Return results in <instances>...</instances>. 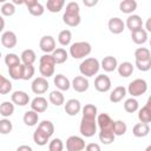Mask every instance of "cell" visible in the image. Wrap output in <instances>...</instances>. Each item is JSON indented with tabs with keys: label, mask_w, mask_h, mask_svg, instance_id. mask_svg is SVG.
Segmentation results:
<instances>
[{
	"label": "cell",
	"mask_w": 151,
	"mask_h": 151,
	"mask_svg": "<svg viewBox=\"0 0 151 151\" xmlns=\"http://www.w3.org/2000/svg\"><path fill=\"white\" fill-rule=\"evenodd\" d=\"M100 61L97 58L93 57H88L85 58L80 65H79V72L81 76L90 78V77H94L96 74H98L99 70H100Z\"/></svg>",
	"instance_id": "1"
},
{
	"label": "cell",
	"mask_w": 151,
	"mask_h": 151,
	"mask_svg": "<svg viewBox=\"0 0 151 151\" xmlns=\"http://www.w3.org/2000/svg\"><path fill=\"white\" fill-rule=\"evenodd\" d=\"M92 52V46L87 41H77L71 44L68 54L73 59H85V57L90 55Z\"/></svg>",
	"instance_id": "2"
},
{
	"label": "cell",
	"mask_w": 151,
	"mask_h": 151,
	"mask_svg": "<svg viewBox=\"0 0 151 151\" xmlns=\"http://www.w3.org/2000/svg\"><path fill=\"white\" fill-rule=\"evenodd\" d=\"M55 65L57 64H55L52 54H44V55H41L40 59H39V72H40L41 77L47 79V78L54 76Z\"/></svg>",
	"instance_id": "3"
},
{
	"label": "cell",
	"mask_w": 151,
	"mask_h": 151,
	"mask_svg": "<svg viewBox=\"0 0 151 151\" xmlns=\"http://www.w3.org/2000/svg\"><path fill=\"white\" fill-rule=\"evenodd\" d=\"M97 119H87V118H83L80 120V125H79V132L83 137L85 138H91L97 133Z\"/></svg>",
	"instance_id": "4"
},
{
	"label": "cell",
	"mask_w": 151,
	"mask_h": 151,
	"mask_svg": "<svg viewBox=\"0 0 151 151\" xmlns=\"http://www.w3.org/2000/svg\"><path fill=\"white\" fill-rule=\"evenodd\" d=\"M146 91H147V83L145 79L142 78H137L132 80L127 86V93L133 98L144 94Z\"/></svg>",
	"instance_id": "5"
},
{
	"label": "cell",
	"mask_w": 151,
	"mask_h": 151,
	"mask_svg": "<svg viewBox=\"0 0 151 151\" xmlns=\"http://www.w3.org/2000/svg\"><path fill=\"white\" fill-rule=\"evenodd\" d=\"M111 86H112V83H111V79H110L109 76H106V74L96 76V78H94V88L98 92H101V93L109 92L111 90Z\"/></svg>",
	"instance_id": "6"
},
{
	"label": "cell",
	"mask_w": 151,
	"mask_h": 151,
	"mask_svg": "<svg viewBox=\"0 0 151 151\" xmlns=\"http://www.w3.org/2000/svg\"><path fill=\"white\" fill-rule=\"evenodd\" d=\"M86 147L85 140L79 136H70L66 139V150L67 151H83Z\"/></svg>",
	"instance_id": "7"
},
{
	"label": "cell",
	"mask_w": 151,
	"mask_h": 151,
	"mask_svg": "<svg viewBox=\"0 0 151 151\" xmlns=\"http://www.w3.org/2000/svg\"><path fill=\"white\" fill-rule=\"evenodd\" d=\"M55 39L52 35H44L39 41V47L45 54H52L55 51Z\"/></svg>",
	"instance_id": "8"
},
{
	"label": "cell",
	"mask_w": 151,
	"mask_h": 151,
	"mask_svg": "<svg viewBox=\"0 0 151 151\" xmlns=\"http://www.w3.org/2000/svg\"><path fill=\"white\" fill-rule=\"evenodd\" d=\"M48 87H50L48 80L41 76L34 78V80L32 81V85H31V90L35 94H44L45 92H47Z\"/></svg>",
	"instance_id": "9"
},
{
	"label": "cell",
	"mask_w": 151,
	"mask_h": 151,
	"mask_svg": "<svg viewBox=\"0 0 151 151\" xmlns=\"http://www.w3.org/2000/svg\"><path fill=\"white\" fill-rule=\"evenodd\" d=\"M97 124L100 131H111L113 132L114 120L107 113H99L97 116Z\"/></svg>",
	"instance_id": "10"
},
{
	"label": "cell",
	"mask_w": 151,
	"mask_h": 151,
	"mask_svg": "<svg viewBox=\"0 0 151 151\" xmlns=\"http://www.w3.org/2000/svg\"><path fill=\"white\" fill-rule=\"evenodd\" d=\"M24 5L33 17H41L45 12V6L37 0H24Z\"/></svg>",
	"instance_id": "11"
},
{
	"label": "cell",
	"mask_w": 151,
	"mask_h": 151,
	"mask_svg": "<svg viewBox=\"0 0 151 151\" xmlns=\"http://www.w3.org/2000/svg\"><path fill=\"white\" fill-rule=\"evenodd\" d=\"M71 85H72V88L78 92V93H83V92H86L90 87V83H88V79L84 76H77L72 79L71 81Z\"/></svg>",
	"instance_id": "12"
},
{
	"label": "cell",
	"mask_w": 151,
	"mask_h": 151,
	"mask_svg": "<svg viewBox=\"0 0 151 151\" xmlns=\"http://www.w3.org/2000/svg\"><path fill=\"white\" fill-rule=\"evenodd\" d=\"M64 110H65V112H66L67 116L74 117V116H77V114L83 110V107H81V104H80V101H79L78 99L72 98V99H68V100L65 103Z\"/></svg>",
	"instance_id": "13"
},
{
	"label": "cell",
	"mask_w": 151,
	"mask_h": 151,
	"mask_svg": "<svg viewBox=\"0 0 151 151\" xmlns=\"http://www.w3.org/2000/svg\"><path fill=\"white\" fill-rule=\"evenodd\" d=\"M125 27H126L125 26V22L120 18H118V17L111 18L109 20V22H107V28H109V31L112 34H120V33H123V31L125 29Z\"/></svg>",
	"instance_id": "14"
},
{
	"label": "cell",
	"mask_w": 151,
	"mask_h": 151,
	"mask_svg": "<svg viewBox=\"0 0 151 151\" xmlns=\"http://www.w3.org/2000/svg\"><path fill=\"white\" fill-rule=\"evenodd\" d=\"M18 42V38L15 35V33L13 31H5L1 34V45L5 48H13L17 46Z\"/></svg>",
	"instance_id": "15"
},
{
	"label": "cell",
	"mask_w": 151,
	"mask_h": 151,
	"mask_svg": "<svg viewBox=\"0 0 151 151\" xmlns=\"http://www.w3.org/2000/svg\"><path fill=\"white\" fill-rule=\"evenodd\" d=\"M11 101L18 106H26L29 104V96L25 91H14L11 94Z\"/></svg>",
	"instance_id": "16"
},
{
	"label": "cell",
	"mask_w": 151,
	"mask_h": 151,
	"mask_svg": "<svg viewBox=\"0 0 151 151\" xmlns=\"http://www.w3.org/2000/svg\"><path fill=\"white\" fill-rule=\"evenodd\" d=\"M31 110L35 111L37 113H42L47 110L48 107V103H47V99L42 96H38L35 98H33L31 100Z\"/></svg>",
	"instance_id": "17"
},
{
	"label": "cell",
	"mask_w": 151,
	"mask_h": 151,
	"mask_svg": "<svg viewBox=\"0 0 151 151\" xmlns=\"http://www.w3.org/2000/svg\"><path fill=\"white\" fill-rule=\"evenodd\" d=\"M127 94V88L124 87V86H116L111 92H110V96H109V99L111 103L113 104H117V103H120Z\"/></svg>",
	"instance_id": "18"
},
{
	"label": "cell",
	"mask_w": 151,
	"mask_h": 151,
	"mask_svg": "<svg viewBox=\"0 0 151 151\" xmlns=\"http://www.w3.org/2000/svg\"><path fill=\"white\" fill-rule=\"evenodd\" d=\"M53 84L55 85L57 90H59V91H61V92H63V91H67V90H70V87H72L70 79H68L66 76L61 74V73L54 76V78H53Z\"/></svg>",
	"instance_id": "19"
},
{
	"label": "cell",
	"mask_w": 151,
	"mask_h": 151,
	"mask_svg": "<svg viewBox=\"0 0 151 151\" xmlns=\"http://www.w3.org/2000/svg\"><path fill=\"white\" fill-rule=\"evenodd\" d=\"M125 26L130 29V32L143 28V20L140 18V15L138 14H131L127 17L126 21H125Z\"/></svg>",
	"instance_id": "20"
},
{
	"label": "cell",
	"mask_w": 151,
	"mask_h": 151,
	"mask_svg": "<svg viewBox=\"0 0 151 151\" xmlns=\"http://www.w3.org/2000/svg\"><path fill=\"white\" fill-rule=\"evenodd\" d=\"M118 61L112 55H106L103 58V60L100 61V67L105 71V72H113L118 68Z\"/></svg>",
	"instance_id": "21"
},
{
	"label": "cell",
	"mask_w": 151,
	"mask_h": 151,
	"mask_svg": "<svg viewBox=\"0 0 151 151\" xmlns=\"http://www.w3.org/2000/svg\"><path fill=\"white\" fill-rule=\"evenodd\" d=\"M63 21H64V24H66L70 27H77L81 22V17H80V14L64 12V14H63Z\"/></svg>",
	"instance_id": "22"
},
{
	"label": "cell",
	"mask_w": 151,
	"mask_h": 151,
	"mask_svg": "<svg viewBox=\"0 0 151 151\" xmlns=\"http://www.w3.org/2000/svg\"><path fill=\"white\" fill-rule=\"evenodd\" d=\"M131 39L137 45H143L147 41V32L145 28H139L131 32Z\"/></svg>",
	"instance_id": "23"
},
{
	"label": "cell",
	"mask_w": 151,
	"mask_h": 151,
	"mask_svg": "<svg viewBox=\"0 0 151 151\" xmlns=\"http://www.w3.org/2000/svg\"><path fill=\"white\" fill-rule=\"evenodd\" d=\"M117 71L122 78H129L130 76H132V73L134 71V66L130 61H123L122 64L118 65Z\"/></svg>",
	"instance_id": "24"
},
{
	"label": "cell",
	"mask_w": 151,
	"mask_h": 151,
	"mask_svg": "<svg viewBox=\"0 0 151 151\" xmlns=\"http://www.w3.org/2000/svg\"><path fill=\"white\" fill-rule=\"evenodd\" d=\"M132 133H133V136L137 137V138L146 137V136L150 133V126H149V124L137 123V124L132 127Z\"/></svg>",
	"instance_id": "25"
},
{
	"label": "cell",
	"mask_w": 151,
	"mask_h": 151,
	"mask_svg": "<svg viewBox=\"0 0 151 151\" xmlns=\"http://www.w3.org/2000/svg\"><path fill=\"white\" fill-rule=\"evenodd\" d=\"M119 9L122 13L131 15L137 9V1L136 0H123L119 4Z\"/></svg>",
	"instance_id": "26"
},
{
	"label": "cell",
	"mask_w": 151,
	"mask_h": 151,
	"mask_svg": "<svg viewBox=\"0 0 151 151\" xmlns=\"http://www.w3.org/2000/svg\"><path fill=\"white\" fill-rule=\"evenodd\" d=\"M22 120L25 123V125L32 127V126H35L38 124V120H39V114L33 111V110H28L24 113V117H22Z\"/></svg>",
	"instance_id": "27"
},
{
	"label": "cell",
	"mask_w": 151,
	"mask_h": 151,
	"mask_svg": "<svg viewBox=\"0 0 151 151\" xmlns=\"http://www.w3.org/2000/svg\"><path fill=\"white\" fill-rule=\"evenodd\" d=\"M20 59H21V63L24 65H33L37 60V54L31 48H27V50H24L21 52V55H20Z\"/></svg>",
	"instance_id": "28"
},
{
	"label": "cell",
	"mask_w": 151,
	"mask_h": 151,
	"mask_svg": "<svg viewBox=\"0 0 151 151\" xmlns=\"http://www.w3.org/2000/svg\"><path fill=\"white\" fill-rule=\"evenodd\" d=\"M48 100L54 106H61L63 104H65V97H64L63 92L59 91V90L51 91L50 94H48Z\"/></svg>",
	"instance_id": "29"
},
{
	"label": "cell",
	"mask_w": 151,
	"mask_h": 151,
	"mask_svg": "<svg viewBox=\"0 0 151 151\" xmlns=\"http://www.w3.org/2000/svg\"><path fill=\"white\" fill-rule=\"evenodd\" d=\"M33 142L39 146H45L47 145V143H50V137L37 127L33 132Z\"/></svg>",
	"instance_id": "30"
},
{
	"label": "cell",
	"mask_w": 151,
	"mask_h": 151,
	"mask_svg": "<svg viewBox=\"0 0 151 151\" xmlns=\"http://www.w3.org/2000/svg\"><path fill=\"white\" fill-rule=\"evenodd\" d=\"M81 113H83V118H87V119H97V116H98V109L94 104H86L83 110H81Z\"/></svg>",
	"instance_id": "31"
},
{
	"label": "cell",
	"mask_w": 151,
	"mask_h": 151,
	"mask_svg": "<svg viewBox=\"0 0 151 151\" xmlns=\"http://www.w3.org/2000/svg\"><path fill=\"white\" fill-rule=\"evenodd\" d=\"M65 6L64 0H47L45 7L47 8L48 12L51 13H59Z\"/></svg>",
	"instance_id": "32"
},
{
	"label": "cell",
	"mask_w": 151,
	"mask_h": 151,
	"mask_svg": "<svg viewBox=\"0 0 151 151\" xmlns=\"http://www.w3.org/2000/svg\"><path fill=\"white\" fill-rule=\"evenodd\" d=\"M138 119L140 123H144V124L151 123V107L145 104L142 109H139L138 110Z\"/></svg>",
	"instance_id": "33"
},
{
	"label": "cell",
	"mask_w": 151,
	"mask_h": 151,
	"mask_svg": "<svg viewBox=\"0 0 151 151\" xmlns=\"http://www.w3.org/2000/svg\"><path fill=\"white\" fill-rule=\"evenodd\" d=\"M52 57L55 64H64L68 59V52L65 48L59 47V48H55V51L52 53Z\"/></svg>",
	"instance_id": "34"
},
{
	"label": "cell",
	"mask_w": 151,
	"mask_h": 151,
	"mask_svg": "<svg viewBox=\"0 0 151 151\" xmlns=\"http://www.w3.org/2000/svg\"><path fill=\"white\" fill-rule=\"evenodd\" d=\"M124 110L127 112V113H134L139 110V103L136 98L133 97H130L127 98L125 101H124Z\"/></svg>",
	"instance_id": "35"
},
{
	"label": "cell",
	"mask_w": 151,
	"mask_h": 151,
	"mask_svg": "<svg viewBox=\"0 0 151 151\" xmlns=\"http://www.w3.org/2000/svg\"><path fill=\"white\" fill-rule=\"evenodd\" d=\"M14 113V104L12 101H2L0 105V114L2 118H8Z\"/></svg>",
	"instance_id": "36"
},
{
	"label": "cell",
	"mask_w": 151,
	"mask_h": 151,
	"mask_svg": "<svg viewBox=\"0 0 151 151\" xmlns=\"http://www.w3.org/2000/svg\"><path fill=\"white\" fill-rule=\"evenodd\" d=\"M71 40H72V32L70 29H63L58 34V42L61 46H71Z\"/></svg>",
	"instance_id": "37"
},
{
	"label": "cell",
	"mask_w": 151,
	"mask_h": 151,
	"mask_svg": "<svg viewBox=\"0 0 151 151\" xmlns=\"http://www.w3.org/2000/svg\"><path fill=\"white\" fill-rule=\"evenodd\" d=\"M98 138H99V142L104 145H110L114 142V138H116V134L111 131H99L98 133Z\"/></svg>",
	"instance_id": "38"
},
{
	"label": "cell",
	"mask_w": 151,
	"mask_h": 151,
	"mask_svg": "<svg viewBox=\"0 0 151 151\" xmlns=\"http://www.w3.org/2000/svg\"><path fill=\"white\" fill-rule=\"evenodd\" d=\"M22 71H24V65H15L12 67H8V74L9 78L13 80H20L22 79Z\"/></svg>",
	"instance_id": "39"
},
{
	"label": "cell",
	"mask_w": 151,
	"mask_h": 151,
	"mask_svg": "<svg viewBox=\"0 0 151 151\" xmlns=\"http://www.w3.org/2000/svg\"><path fill=\"white\" fill-rule=\"evenodd\" d=\"M38 129L41 130L45 134H47L50 138L54 133V124L51 120H42V122H40L38 124Z\"/></svg>",
	"instance_id": "40"
},
{
	"label": "cell",
	"mask_w": 151,
	"mask_h": 151,
	"mask_svg": "<svg viewBox=\"0 0 151 151\" xmlns=\"http://www.w3.org/2000/svg\"><path fill=\"white\" fill-rule=\"evenodd\" d=\"M0 12L2 17H12L15 13V5L13 2H4L0 7Z\"/></svg>",
	"instance_id": "41"
},
{
	"label": "cell",
	"mask_w": 151,
	"mask_h": 151,
	"mask_svg": "<svg viewBox=\"0 0 151 151\" xmlns=\"http://www.w3.org/2000/svg\"><path fill=\"white\" fill-rule=\"evenodd\" d=\"M4 60H5V64H6L8 67H12V66L22 64L20 57H19L18 54H15V53H7V54L5 55V59H4Z\"/></svg>",
	"instance_id": "42"
},
{
	"label": "cell",
	"mask_w": 151,
	"mask_h": 151,
	"mask_svg": "<svg viewBox=\"0 0 151 151\" xmlns=\"http://www.w3.org/2000/svg\"><path fill=\"white\" fill-rule=\"evenodd\" d=\"M151 58V52L146 47H138L134 51V59L136 60H146Z\"/></svg>",
	"instance_id": "43"
},
{
	"label": "cell",
	"mask_w": 151,
	"mask_h": 151,
	"mask_svg": "<svg viewBox=\"0 0 151 151\" xmlns=\"http://www.w3.org/2000/svg\"><path fill=\"white\" fill-rule=\"evenodd\" d=\"M127 131V125L124 120H114L113 126V133L116 136H124Z\"/></svg>",
	"instance_id": "44"
},
{
	"label": "cell",
	"mask_w": 151,
	"mask_h": 151,
	"mask_svg": "<svg viewBox=\"0 0 151 151\" xmlns=\"http://www.w3.org/2000/svg\"><path fill=\"white\" fill-rule=\"evenodd\" d=\"M12 83L9 79H7L5 76H0V93L1 94H7L12 91Z\"/></svg>",
	"instance_id": "45"
},
{
	"label": "cell",
	"mask_w": 151,
	"mask_h": 151,
	"mask_svg": "<svg viewBox=\"0 0 151 151\" xmlns=\"http://www.w3.org/2000/svg\"><path fill=\"white\" fill-rule=\"evenodd\" d=\"M12 130H13L12 122L7 118H2L0 120V133L1 134H8L9 132H12Z\"/></svg>",
	"instance_id": "46"
},
{
	"label": "cell",
	"mask_w": 151,
	"mask_h": 151,
	"mask_svg": "<svg viewBox=\"0 0 151 151\" xmlns=\"http://www.w3.org/2000/svg\"><path fill=\"white\" fill-rule=\"evenodd\" d=\"M64 150V143L60 138H53L48 143V151H63Z\"/></svg>",
	"instance_id": "47"
},
{
	"label": "cell",
	"mask_w": 151,
	"mask_h": 151,
	"mask_svg": "<svg viewBox=\"0 0 151 151\" xmlns=\"http://www.w3.org/2000/svg\"><path fill=\"white\" fill-rule=\"evenodd\" d=\"M134 66L142 72H147L151 70V58L146 60H136Z\"/></svg>",
	"instance_id": "48"
},
{
	"label": "cell",
	"mask_w": 151,
	"mask_h": 151,
	"mask_svg": "<svg viewBox=\"0 0 151 151\" xmlns=\"http://www.w3.org/2000/svg\"><path fill=\"white\" fill-rule=\"evenodd\" d=\"M34 73H35V68H34L33 65H24L22 80H29V79H32L33 76H34Z\"/></svg>",
	"instance_id": "49"
},
{
	"label": "cell",
	"mask_w": 151,
	"mask_h": 151,
	"mask_svg": "<svg viewBox=\"0 0 151 151\" xmlns=\"http://www.w3.org/2000/svg\"><path fill=\"white\" fill-rule=\"evenodd\" d=\"M65 12L66 13H76V14H80V7H79V4L76 2V1H71L66 5V8H65Z\"/></svg>",
	"instance_id": "50"
},
{
	"label": "cell",
	"mask_w": 151,
	"mask_h": 151,
	"mask_svg": "<svg viewBox=\"0 0 151 151\" xmlns=\"http://www.w3.org/2000/svg\"><path fill=\"white\" fill-rule=\"evenodd\" d=\"M85 151H101V147L98 143H88L86 144Z\"/></svg>",
	"instance_id": "51"
},
{
	"label": "cell",
	"mask_w": 151,
	"mask_h": 151,
	"mask_svg": "<svg viewBox=\"0 0 151 151\" xmlns=\"http://www.w3.org/2000/svg\"><path fill=\"white\" fill-rule=\"evenodd\" d=\"M83 4H84L86 7H94V6L98 4V1H97V0H84Z\"/></svg>",
	"instance_id": "52"
},
{
	"label": "cell",
	"mask_w": 151,
	"mask_h": 151,
	"mask_svg": "<svg viewBox=\"0 0 151 151\" xmlns=\"http://www.w3.org/2000/svg\"><path fill=\"white\" fill-rule=\"evenodd\" d=\"M17 151H33V149H32L29 145L22 144V145H19V146L17 147Z\"/></svg>",
	"instance_id": "53"
},
{
	"label": "cell",
	"mask_w": 151,
	"mask_h": 151,
	"mask_svg": "<svg viewBox=\"0 0 151 151\" xmlns=\"http://www.w3.org/2000/svg\"><path fill=\"white\" fill-rule=\"evenodd\" d=\"M145 29H146V32L149 33H151V17H149L147 18V20L145 21Z\"/></svg>",
	"instance_id": "54"
},
{
	"label": "cell",
	"mask_w": 151,
	"mask_h": 151,
	"mask_svg": "<svg viewBox=\"0 0 151 151\" xmlns=\"http://www.w3.org/2000/svg\"><path fill=\"white\" fill-rule=\"evenodd\" d=\"M14 5H24V1H18V0H13L12 1Z\"/></svg>",
	"instance_id": "55"
},
{
	"label": "cell",
	"mask_w": 151,
	"mask_h": 151,
	"mask_svg": "<svg viewBox=\"0 0 151 151\" xmlns=\"http://www.w3.org/2000/svg\"><path fill=\"white\" fill-rule=\"evenodd\" d=\"M146 105H147V106H150V107H151V96H150V97H149V98H147V101H146Z\"/></svg>",
	"instance_id": "56"
},
{
	"label": "cell",
	"mask_w": 151,
	"mask_h": 151,
	"mask_svg": "<svg viewBox=\"0 0 151 151\" xmlns=\"http://www.w3.org/2000/svg\"><path fill=\"white\" fill-rule=\"evenodd\" d=\"M145 151H151V144L146 146V149H145Z\"/></svg>",
	"instance_id": "57"
},
{
	"label": "cell",
	"mask_w": 151,
	"mask_h": 151,
	"mask_svg": "<svg viewBox=\"0 0 151 151\" xmlns=\"http://www.w3.org/2000/svg\"><path fill=\"white\" fill-rule=\"evenodd\" d=\"M149 42H150V47H151V38H150V41Z\"/></svg>",
	"instance_id": "58"
}]
</instances>
